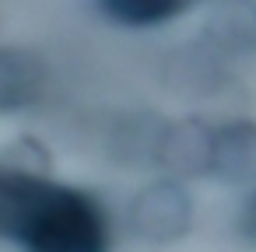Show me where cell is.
<instances>
[{"instance_id":"obj_1","label":"cell","mask_w":256,"mask_h":252,"mask_svg":"<svg viewBox=\"0 0 256 252\" xmlns=\"http://www.w3.org/2000/svg\"><path fill=\"white\" fill-rule=\"evenodd\" d=\"M0 235L36 252H98L106 217L78 189L56 186L25 165H0Z\"/></svg>"},{"instance_id":"obj_2","label":"cell","mask_w":256,"mask_h":252,"mask_svg":"<svg viewBox=\"0 0 256 252\" xmlns=\"http://www.w3.org/2000/svg\"><path fill=\"white\" fill-rule=\"evenodd\" d=\"M42 67L36 56L18 49H0V112L28 109L42 91Z\"/></svg>"},{"instance_id":"obj_3","label":"cell","mask_w":256,"mask_h":252,"mask_svg":"<svg viewBox=\"0 0 256 252\" xmlns=\"http://www.w3.org/2000/svg\"><path fill=\"white\" fill-rule=\"evenodd\" d=\"M210 168H218V175L232 179V182H246L256 175V126L238 123L221 130L210 140Z\"/></svg>"},{"instance_id":"obj_4","label":"cell","mask_w":256,"mask_h":252,"mask_svg":"<svg viewBox=\"0 0 256 252\" xmlns=\"http://www.w3.org/2000/svg\"><path fill=\"white\" fill-rule=\"evenodd\" d=\"M190 217V207H186V196L176 189V186H154L140 196L137 210H134V221L140 224V231L154 235V238H165L172 231H179Z\"/></svg>"},{"instance_id":"obj_5","label":"cell","mask_w":256,"mask_h":252,"mask_svg":"<svg viewBox=\"0 0 256 252\" xmlns=\"http://www.w3.org/2000/svg\"><path fill=\"white\" fill-rule=\"evenodd\" d=\"M102 11L130 28H151L168 18H176L182 7H190V0H98Z\"/></svg>"},{"instance_id":"obj_6","label":"cell","mask_w":256,"mask_h":252,"mask_svg":"<svg viewBox=\"0 0 256 252\" xmlns=\"http://www.w3.org/2000/svg\"><path fill=\"white\" fill-rule=\"evenodd\" d=\"M246 224H249V231L256 235V200L249 203V214H246Z\"/></svg>"}]
</instances>
